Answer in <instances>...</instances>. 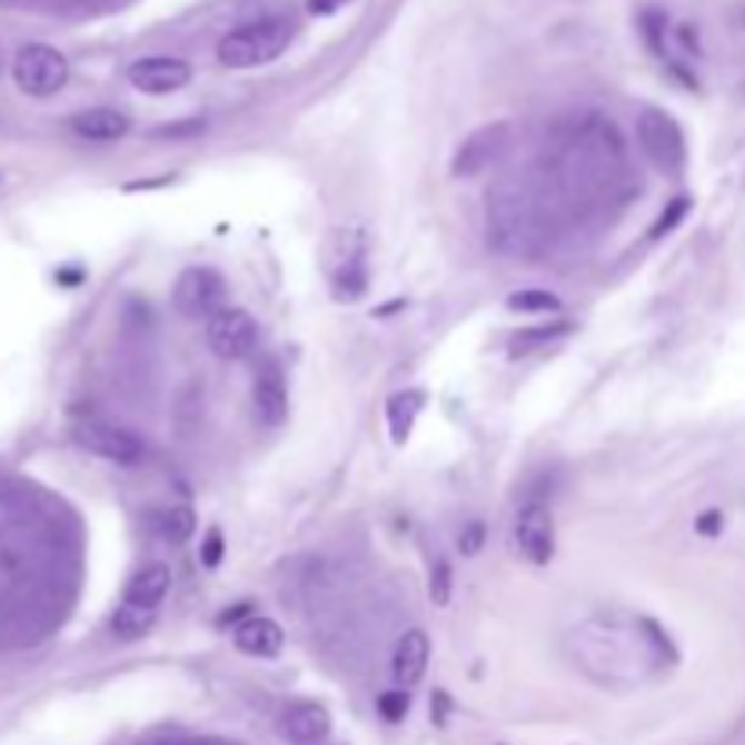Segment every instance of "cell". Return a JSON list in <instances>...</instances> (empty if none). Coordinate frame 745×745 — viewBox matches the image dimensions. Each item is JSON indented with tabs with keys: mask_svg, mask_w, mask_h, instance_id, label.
Returning a JSON list of instances; mask_svg holds the SVG:
<instances>
[{
	"mask_svg": "<svg viewBox=\"0 0 745 745\" xmlns=\"http://www.w3.org/2000/svg\"><path fill=\"white\" fill-rule=\"evenodd\" d=\"M487 226L503 251H527L538 237L535 205L524 193H498L495 205L487 208Z\"/></svg>",
	"mask_w": 745,
	"mask_h": 745,
	"instance_id": "obj_5",
	"label": "cell"
},
{
	"mask_svg": "<svg viewBox=\"0 0 745 745\" xmlns=\"http://www.w3.org/2000/svg\"><path fill=\"white\" fill-rule=\"evenodd\" d=\"M171 298L182 317H215L222 309V277L215 269L193 266L175 280Z\"/></svg>",
	"mask_w": 745,
	"mask_h": 745,
	"instance_id": "obj_8",
	"label": "cell"
},
{
	"mask_svg": "<svg viewBox=\"0 0 745 745\" xmlns=\"http://www.w3.org/2000/svg\"><path fill=\"white\" fill-rule=\"evenodd\" d=\"M426 666H429V636L423 629H408L397 640V647H393V662H389L393 681L408 691L426 676Z\"/></svg>",
	"mask_w": 745,
	"mask_h": 745,
	"instance_id": "obj_12",
	"label": "cell"
},
{
	"mask_svg": "<svg viewBox=\"0 0 745 745\" xmlns=\"http://www.w3.org/2000/svg\"><path fill=\"white\" fill-rule=\"evenodd\" d=\"M234 644L251 658H274L284 647V629L266 615H248L234 629Z\"/></svg>",
	"mask_w": 745,
	"mask_h": 745,
	"instance_id": "obj_15",
	"label": "cell"
},
{
	"mask_svg": "<svg viewBox=\"0 0 745 745\" xmlns=\"http://www.w3.org/2000/svg\"><path fill=\"white\" fill-rule=\"evenodd\" d=\"M73 440L85 447L88 455H99L106 463H117V466H135V463H142V455H146V444L139 433H131L117 423H102V418H85V423H77Z\"/></svg>",
	"mask_w": 745,
	"mask_h": 745,
	"instance_id": "obj_6",
	"label": "cell"
},
{
	"mask_svg": "<svg viewBox=\"0 0 745 745\" xmlns=\"http://www.w3.org/2000/svg\"><path fill=\"white\" fill-rule=\"evenodd\" d=\"M517 553L532 564H549L553 557V513L546 503H524L513 520Z\"/></svg>",
	"mask_w": 745,
	"mask_h": 745,
	"instance_id": "obj_9",
	"label": "cell"
},
{
	"mask_svg": "<svg viewBox=\"0 0 745 745\" xmlns=\"http://www.w3.org/2000/svg\"><path fill=\"white\" fill-rule=\"evenodd\" d=\"M567 328H538V331H524L517 335V349H535V346H549L553 338H560Z\"/></svg>",
	"mask_w": 745,
	"mask_h": 745,
	"instance_id": "obj_24",
	"label": "cell"
},
{
	"mask_svg": "<svg viewBox=\"0 0 745 745\" xmlns=\"http://www.w3.org/2000/svg\"><path fill=\"white\" fill-rule=\"evenodd\" d=\"M429 596H433V604H447V596H451V572H447L444 560L437 564V572L429 578Z\"/></svg>",
	"mask_w": 745,
	"mask_h": 745,
	"instance_id": "obj_23",
	"label": "cell"
},
{
	"mask_svg": "<svg viewBox=\"0 0 745 745\" xmlns=\"http://www.w3.org/2000/svg\"><path fill=\"white\" fill-rule=\"evenodd\" d=\"M408 706H411L408 691H386V695H378V713H383L389 724H400L404 716H408Z\"/></svg>",
	"mask_w": 745,
	"mask_h": 745,
	"instance_id": "obj_22",
	"label": "cell"
},
{
	"mask_svg": "<svg viewBox=\"0 0 745 745\" xmlns=\"http://www.w3.org/2000/svg\"><path fill=\"white\" fill-rule=\"evenodd\" d=\"M418 411H423V393H397V397L389 400L386 415H389V433H393V440L404 444V440L411 437V426H415Z\"/></svg>",
	"mask_w": 745,
	"mask_h": 745,
	"instance_id": "obj_19",
	"label": "cell"
},
{
	"mask_svg": "<svg viewBox=\"0 0 745 745\" xmlns=\"http://www.w3.org/2000/svg\"><path fill=\"white\" fill-rule=\"evenodd\" d=\"M153 527L165 542H186L197 532V517H193V509L189 506H168L153 517Z\"/></svg>",
	"mask_w": 745,
	"mask_h": 745,
	"instance_id": "obj_20",
	"label": "cell"
},
{
	"mask_svg": "<svg viewBox=\"0 0 745 745\" xmlns=\"http://www.w3.org/2000/svg\"><path fill=\"white\" fill-rule=\"evenodd\" d=\"M349 0H306L309 16H335L338 8H346Z\"/></svg>",
	"mask_w": 745,
	"mask_h": 745,
	"instance_id": "obj_26",
	"label": "cell"
},
{
	"mask_svg": "<svg viewBox=\"0 0 745 745\" xmlns=\"http://www.w3.org/2000/svg\"><path fill=\"white\" fill-rule=\"evenodd\" d=\"M255 418L266 429H277L288 418V383L274 360L262 364V371L255 375Z\"/></svg>",
	"mask_w": 745,
	"mask_h": 745,
	"instance_id": "obj_11",
	"label": "cell"
},
{
	"mask_svg": "<svg viewBox=\"0 0 745 745\" xmlns=\"http://www.w3.org/2000/svg\"><path fill=\"white\" fill-rule=\"evenodd\" d=\"M506 139H509L506 125L480 128L477 135H469V139L463 142V149H458V157H455V175H477L487 165H495V160L503 157Z\"/></svg>",
	"mask_w": 745,
	"mask_h": 745,
	"instance_id": "obj_13",
	"label": "cell"
},
{
	"mask_svg": "<svg viewBox=\"0 0 745 745\" xmlns=\"http://www.w3.org/2000/svg\"><path fill=\"white\" fill-rule=\"evenodd\" d=\"M684 211H687V200L681 197V200H676V205L669 208V215H662V219L655 222V229H652V237H662V234H669V226H673L676 219H681V215H684Z\"/></svg>",
	"mask_w": 745,
	"mask_h": 745,
	"instance_id": "obj_25",
	"label": "cell"
},
{
	"mask_svg": "<svg viewBox=\"0 0 745 745\" xmlns=\"http://www.w3.org/2000/svg\"><path fill=\"white\" fill-rule=\"evenodd\" d=\"M128 117L120 110H110V106H99V110H85L73 117V131L85 135L91 142H117L128 135Z\"/></svg>",
	"mask_w": 745,
	"mask_h": 745,
	"instance_id": "obj_17",
	"label": "cell"
},
{
	"mask_svg": "<svg viewBox=\"0 0 745 745\" xmlns=\"http://www.w3.org/2000/svg\"><path fill=\"white\" fill-rule=\"evenodd\" d=\"M168 586H171V572H168V567H165V564H146L142 572L128 582L125 604L149 607V612H157V607L165 604Z\"/></svg>",
	"mask_w": 745,
	"mask_h": 745,
	"instance_id": "obj_16",
	"label": "cell"
},
{
	"mask_svg": "<svg viewBox=\"0 0 745 745\" xmlns=\"http://www.w3.org/2000/svg\"><path fill=\"white\" fill-rule=\"evenodd\" d=\"M11 73H16V85L26 95L48 99V95L66 88V80H70V62H66L62 51H56L51 44H26L16 56Z\"/></svg>",
	"mask_w": 745,
	"mask_h": 745,
	"instance_id": "obj_4",
	"label": "cell"
},
{
	"mask_svg": "<svg viewBox=\"0 0 745 745\" xmlns=\"http://www.w3.org/2000/svg\"><path fill=\"white\" fill-rule=\"evenodd\" d=\"M189 77H193V70H189V62L182 59H171V56H153V59H139L128 70V80L131 88H139L146 95H171L189 85Z\"/></svg>",
	"mask_w": 745,
	"mask_h": 745,
	"instance_id": "obj_10",
	"label": "cell"
},
{
	"mask_svg": "<svg viewBox=\"0 0 745 745\" xmlns=\"http://www.w3.org/2000/svg\"><path fill=\"white\" fill-rule=\"evenodd\" d=\"M716 520H721L716 513H706V517H702V524H698V532H716V527H721Z\"/></svg>",
	"mask_w": 745,
	"mask_h": 745,
	"instance_id": "obj_29",
	"label": "cell"
},
{
	"mask_svg": "<svg viewBox=\"0 0 745 745\" xmlns=\"http://www.w3.org/2000/svg\"><path fill=\"white\" fill-rule=\"evenodd\" d=\"M477 546H480V527H473L469 535H463V549L466 553H477Z\"/></svg>",
	"mask_w": 745,
	"mask_h": 745,
	"instance_id": "obj_28",
	"label": "cell"
},
{
	"mask_svg": "<svg viewBox=\"0 0 745 745\" xmlns=\"http://www.w3.org/2000/svg\"><path fill=\"white\" fill-rule=\"evenodd\" d=\"M636 139H640V149L644 157L652 160V165L658 171L666 175H676L684 168L687 160V142H684V131L681 125L669 117L655 110V106H647V110H640V117H636Z\"/></svg>",
	"mask_w": 745,
	"mask_h": 745,
	"instance_id": "obj_3",
	"label": "cell"
},
{
	"mask_svg": "<svg viewBox=\"0 0 745 745\" xmlns=\"http://www.w3.org/2000/svg\"><path fill=\"white\" fill-rule=\"evenodd\" d=\"M208 346H211V354L222 360L248 357V354H255V346H259V324H255L248 309L222 306L219 314L208 317Z\"/></svg>",
	"mask_w": 745,
	"mask_h": 745,
	"instance_id": "obj_7",
	"label": "cell"
},
{
	"mask_svg": "<svg viewBox=\"0 0 745 745\" xmlns=\"http://www.w3.org/2000/svg\"><path fill=\"white\" fill-rule=\"evenodd\" d=\"M506 306L513 314H553L560 302H557V295H549V291H517V295H509Z\"/></svg>",
	"mask_w": 745,
	"mask_h": 745,
	"instance_id": "obj_21",
	"label": "cell"
},
{
	"mask_svg": "<svg viewBox=\"0 0 745 745\" xmlns=\"http://www.w3.org/2000/svg\"><path fill=\"white\" fill-rule=\"evenodd\" d=\"M564 652L575 662V669L593 676L596 684L629 687L647 676L669 669L676 652L669 636L652 618L640 615H589L564 636Z\"/></svg>",
	"mask_w": 745,
	"mask_h": 745,
	"instance_id": "obj_1",
	"label": "cell"
},
{
	"mask_svg": "<svg viewBox=\"0 0 745 745\" xmlns=\"http://www.w3.org/2000/svg\"><path fill=\"white\" fill-rule=\"evenodd\" d=\"M200 557H205V564H219V557H222V535H219V532H211V535H208L205 553H200Z\"/></svg>",
	"mask_w": 745,
	"mask_h": 745,
	"instance_id": "obj_27",
	"label": "cell"
},
{
	"mask_svg": "<svg viewBox=\"0 0 745 745\" xmlns=\"http://www.w3.org/2000/svg\"><path fill=\"white\" fill-rule=\"evenodd\" d=\"M291 40H295V22L288 16L255 19L219 40V62L229 66V70H251V66L280 59Z\"/></svg>",
	"mask_w": 745,
	"mask_h": 745,
	"instance_id": "obj_2",
	"label": "cell"
},
{
	"mask_svg": "<svg viewBox=\"0 0 745 745\" xmlns=\"http://www.w3.org/2000/svg\"><path fill=\"white\" fill-rule=\"evenodd\" d=\"M280 731L284 738L295 745H320L331 731V716L320 702H295V706H288V713H284Z\"/></svg>",
	"mask_w": 745,
	"mask_h": 745,
	"instance_id": "obj_14",
	"label": "cell"
},
{
	"mask_svg": "<svg viewBox=\"0 0 745 745\" xmlns=\"http://www.w3.org/2000/svg\"><path fill=\"white\" fill-rule=\"evenodd\" d=\"M153 622H157V612H149V607H135V604H125V600H120V607H117L113 618H110V629H113L117 640L131 644V640H142V636H146L149 629H153Z\"/></svg>",
	"mask_w": 745,
	"mask_h": 745,
	"instance_id": "obj_18",
	"label": "cell"
}]
</instances>
